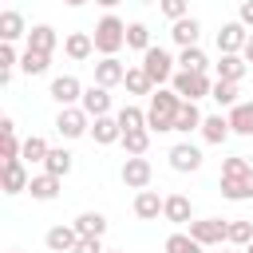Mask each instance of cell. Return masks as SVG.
Segmentation results:
<instances>
[{
	"label": "cell",
	"mask_w": 253,
	"mask_h": 253,
	"mask_svg": "<svg viewBox=\"0 0 253 253\" xmlns=\"http://www.w3.org/2000/svg\"><path fill=\"white\" fill-rule=\"evenodd\" d=\"M91 138L99 146H111V142H123V126L115 115H103V119H91Z\"/></svg>",
	"instance_id": "9a60e30c"
},
{
	"label": "cell",
	"mask_w": 253,
	"mask_h": 253,
	"mask_svg": "<svg viewBox=\"0 0 253 253\" xmlns=\"http://www.w3.org/2000/svg\"><path fill=\"white\" fill-rule=\"evenodd\" d=\"M170 87H174L186 103H198V99H206V95L213 91V79H210L206 71H178V75L170 79Z\"/></svg>",
	"instance_id": "277c9868"
},
{
	"label": "cell",
	"mask_w": 253,
	"mask_h": 253,
	"mask_svg": "<svg viewBox=\"0 0 253 253\" xmlns=\"http://www.w3.org/2000/svg\"><path fill=\"white\" fill-rule=\"evenodd\" d=\"M123 79H126V63H123L119 55H103V59L95 63V83H99V87L111 91V87H119Z\"/></svg>",
	"instance_id": "30bf717a"
},
{
	"label": "cell",
	"mask_w": 253,
	"mask_h": 253,
	"mask_svg": "<svg viewBox=\"0 0 253 253\" xmlns=\"http://www.w3.org/2000/svg\"><path fill=\"white\" fill-rule=\"evenodd\" d=\"M83 91H87V87H83L75 75H55V79H51V87H47V95H51L59 107H79Z\"/></svg>",
	"instance_id": "9c48e42d"
},
{
	"label": "cell",
	"mask_w": 253,
	"mask_h": 253,
	"mask_svg": "<svg viewBox=\"0 0 253 253\" xmlns=\"http://www.w3.org/2000/svg\"><path fill=\"white\" fill-rule=\"evenodd\" d=\"M12 253H20V249H12Z\"/></svg>",
	"instance_id": "f5cc1de1"
},
{
	"label": "cell",
	"mask_w": 253,
	"mask_h": 253,
	"mask_svg": "<svg viewBox=\"0 0 253 253\" xmlns=\"http://www.w3.org/2000/svg\"><path fill=\"white\" fill-rule=\"evenodd\" d=\"M107 253H123V249H107Z\"/></svg>",
	"instance_id": "816d5d0a"
},
{
	"label": "cell",
	"mask_w": 253,
	"mask_h": 253,
	"mask_svg": "<svg viewBox=\"0 0 253 253\" xmlns=\"http://www.w3.org/2000/svg\"><path fill=\"white\" fill-rule=\"evenodd\" d=\"M47 67H51V55L47 51H36V47H24L20 51V71L24 75H43Z\"/></svg>",
	"instance_id": "484cf974"
},
{
	"label": "cell",
	"mask_w": 253,
	"mask_h": 253,
	"mask_svg": "<svg viewBox=\"0 0 253 253\" xmlns=\"http://www.w3.org/2000/svg\"><path fill=\"white\" fill-rule=\"evenodd\" d=\"M182 103H186V99H182L174 87H154L150 107H146V130H150V134H166V130H174Z\"/></svg>",
	"instance_id": "6da1fadb"
},
{
	"label": "cell",
	"mask_w": 253,
	"mask_h": 253,
	"mask_svg": "<svg viewBox=\"0 0 253 253\" xmlns=\"http://www.w3.org/2000/svg\"><path fill=\"white\" fill-rule=\"evenodd\" d=\"M138 4H158V0H138Z\"/></svg>",
	"instance_id": "f907efd6"
},
{
	"label": "cell",
	"mask_w": 253,
	"mask_h": 253,
	"mask_svg": "<svg viewBox=\"0 0 253 253\" xmlns=\"http://www.w3.org/2000/svg\"><path fill=\"white\" fill-rule=\"evenodd\" d=\"M202 111H198V103H182V111H178V123H174V130L178 134H190V130H202Z\"/></svg>",
	"instance_id": "f546056e"
},
{
	"label": "cell",
	"mask_w": 253,
	"mask_h": 253,
	"mask_svg": "<svg viewBox=\"0 0 253 253\" xmlns=\"http://www.w3.org/2000/svg\"><path fill=\"white\" fill-rule=\"evenodd\" d=\"M95 4H103V8H119L123 0H95Z\"/></svg>",
	"instance_id": "bcb514c9"
},
{
	"label": "cell",
	"mask_w": 253,
	"mask_h": 253,
	"mask_svg": "<svg viewBox=\"0 0 253 253\" xmlns=\"http://www.w3.org/2000/svg\"><path fill=\"white\" fill-rule=\"evenodd\" d=\"M158 12L174 24V20H186L190 16V0H158Z\"/></svg>",
	"instance_id": "ab89813d"
},
{
	"label": "cell",
	"mask_w": 253,
	"mask_h": 253,
	"mask_svg": "<svg viewBox=\"0 0 253 253\" xmlns=\"http://www.w3.org/2000/svg\"><path fill=\"white\" fill-rule=\"evenodd\" d=\"M217 79H229V83H241V75L249 71V63L241 59V55H217Z\"/></svg>",
	"instance_id": "4316f807"
},
{
	"label": "cell",
	"mask_w": 253,
	"mask_h": 253,
	"mask_svg": "<svg viewBox=\"0 0 253 253\" xmlns=\"http://www.w3.org/2000/svg\"><path fill=\"white\" fill-rule=\"evenodd\" d=\"M221 253H241V249H221Z\"/></svg>",
	"instance_id": "681fc988"
},
{
	"label": "cell",
	"mask_w": 253,
	"mask_h": 253,
	"mask_svg": "<svg viewBox=\"0 0 253 253\" xmlns=\"http://www.w3.org/2000/svg\"><path fill=\"white\" fill-rule=\"evenodd\" d=\"M241 91H237V83H229V79H213V91H210V99L217 103V107H237L241 99H237Z\"/></svg>",
	"instance_id": "4dcf8cb0"
},
{
	"label": "cell",
	"mask_w": 253,
	"mask_h": 253,
	"mask_svg": "<svg viewBox=\"0 0 253 253\" xmlns=\"http://www.w3.org/2000/svg\"><path fill=\"white\" fill-rule=\"evenodd\" d=\"M55 43H59V36H55V28L51 24H36L32 32H28V47H36V51H55Z\"/></svg>",
	"instance_id": "d4e9b609"
},
{
	"label": "cell",
	"mask_w": 253,
	"mask_h": 253,
	"mask_svg": "<svg viewBox=\"0 0 253 253\" xmlns=\"http://www.w3.org/2000/svg\"><path fill=\"white\" fill-rule=\"evenodd\" d=\"M63 4H67V8H83L87 0H63Z\"/></svg>",
	"instance_id": "7dc6e473"
},
{
	"label": "cell",
	"mask_w": 253,
	"mask_h": 253,
	"mask_svg": "<svg viewBox=\"0 0 253 253\" xmlns=\"http://www.w3.org/2000/svg\"><path fill=\"white\" fill-rule=\"evenodd\" d=\"M249 170H253V162H249L245 154H233V158L221 162V178H245Z\"/></svg>",
	"instance_id": "f35d334b"
},
{
	"label": "cell",
	"mask_w": 253,
	"mask_h": 253,
	"mask_svg": "<svg viewBox=\"0 0 253 253\" xmlns=\"http://www.w3.org/2000/svg\"><path fill=\"white\" fill-rule=\"evenodd\" d=\"M75 241H79L75 225H51V229L43 233V245H47L51 253H71V249H75Z\"/></svg>",
	"instance_id": "e0dca14e"
},
{
	"label": "cell",
	"mask_w": 253,
	"mask_h": 253,
	"mask_svg": "<svg viewBox=\"0 0 253 253\" xmlns=\"http://www.w3.org/2000/svg\"><path fill=\"white\" fill-rule=\"evenodd\" d=\"M190 237L198 245H221L229 237V221L221 217H202V221H190Z\"/></svg>",
	"instance_id": "52a82bcc"
},
{
	"label": "cell",
	"mask_w": 253,
	"mask_h": 253,
	"mask_svg": "<svg viewBox=\"0 0 253 253\" xmlns=\"http://www.w3.org/2000/svg\"><path fill=\"white\" fill-rule=\"evenodd\" d=\"M126 47H134V51H150V47H154V43H150V28H146L142 20L126 24Z\"/></svg>",
	"instance_id": "d6a6232c"
},
{
	"label": "cell",
	"mask_w": 253,
	"mask_h": 253,
	"mask_svg": "<svg viewBox=\"0 0 253 253\" xmlns=\"http://www.w3.org/2000/svg\"><path fill=\"white\" fill-rule=\"evenodd\" d=\"M162 249H166V253H202L206 245H198V241H194L190 233H170Z\"/></svg>",
	"instance_id": "74e56055"
},
{
	"label": "cell",
	"mask_w": 253,
	"mask_h": 253,
	"mask_svg": "<svg viewBox=\"0 0 253 253\" xmlns=\"http://www.w3.org/2000/svg\"><path fill=\"white\" fill-rule=\"evenodd\" d=\"M12 67H20V55L12 43H0V71H12Z\"/></svg>",
	"instance_id": "60d3db41"
},
{
	"label": "cell",
	"mask_w": 253,
	"mask_h": 253,
	"mask_svg": "<svg viewBox=\"0 0 253 253\" xmlns=\"http://www.w3.org/2000/svg\"><path fill=\"white\" fill-rule=\"evenodd\" d=\"M55 130H59L63 138H83V134H91V115H87L83 107H59Z\"/></svg>",
	"instance_id": "5b68a950"
},
{
	"label": "cell",
	"mask_w": 253,
	"mask_h": 253,
	"mask_svg": "<svg viewBox=\"0 0 253 253\" xmlns=\"http://www.w3.org/2000/svg\"><path fill=\"white\" fill-rule=\"evenodd\" d=\"M119 178H123V186H126V190H150L154 166H150V158H146V154H142V158H130V154H126V162H123Z\"/></svg>",
	"instance_id": "8992f818"
},
{
	"label": "cell",
	"mask_w": 253,
	"mask_h": 253,
	"mask_svg": "<svg viewBox=\"0 0 253 253\" xmlns=\"http://www.w3.org/2000/svg\"><path fill=\"white\" fill-rule=\"evenodd\" d=\"M245 40H249V28H245L241 20H229V24L217 28V51H221V55H241Z\"/></svg>",
	"instance_id": "ba28073f"
},
{
	"label": "cell",
	"mask_w": 253,
	"mask_h": 253,
	"mask_svg": "<svg viewBox=\"0 0 253 253\" xmlns=\"http://www.w3.org/2000/svg\"><path fill=\"white\" fill-rule=\"evenodd\" d=\"M170 166H174L178 174H194V170L202 166V150H198L194 142H174V146H170Z\"/></svg>",
	"instance_id": "8fae6325"
},
{
	"label": "cell",
	"mask_w": 253,
	"mask_h": 253,
	"mask_svg": "<svg viewBox=\"0 0 253 253\" xmlns=\"http://www.w3.org/2000/svg\"><path fill=\"white\" fill-rule=\"evenodd\" d=\"M229 130L233 134H245V138H253V99L249 103H237V107H229Z\"/></svg>",
	"instance_id": "cb8c5ba5"
},
{
	"label": "cell",
	"mask_w": 253,
	"mask_h": 253,
	"mask_svg": "<svg viewBox=\"0 0 253 253\" xmlns=\"http://www.w3.org/2000/svg\"><path fill=\"white\" fill-rule=\"evenodd\" d=\"M123 150H126L130 158H142V154L150 150V130H130V134H123Z\"/></svg>",
	"instance_id": "e575fe53"
},
{
	"label": "cell",
	"mask_w": 253,
	"mask_h": 253,
	"mask_svg": "<svg viewBox=\"0 0 253 253\" xmlns=\"http://www.w3.org/2000/svg\"><path fill=\"white\" fill-rule=\"evenodd\" d=\"M51 154V146H47V138H40V134H32V138H24V162H43Z\"/></svg>",
	"instance_id": "d590c367"
},
{
	"label": "cell",
	"mask_w": 253,
	"mask_h": 253,
	"mask_svg": "<svg viewBox=\"0 0 253 253\" xmlns=\"http://www.w3.org/2000/svg\"><path fill=\"white\" fill-rule=\"evenodd\" d=\"M28 186H32V174L24 170V158L4 162V194H24Z\"/></svg>",
	"instance_id": "2e32d148"
},
{
	"label": "cell",
	"mask_w": 253,
	"mask_h": 253,
	"mask_svg": "<svg viewBox=\"0 0 253 253\" xmlns=\"http://www.w3.org/2000/svg\"><path fill=\"white\" fill-rule=\"evenodd\" d=\"M59 182L63 178H55V174H32V186H28V194L36 198V202H55L59 198Z\"/></svg>",
	"instance_id": "44dd1931"
},
{
	"label": "cell",
	"mask_w": 253,
	"mask_h": 253,
	"mask_svg": "<svg viewBox=\"0 0 253 253\" xmlns=\"http://www.w3.org/2000/svg\"><path fill=\"white\" fill-rule=\"evenodd\" d=\"M245 190H249V202H253V170H249V178H245Z\"/></svg>",
	"instance_id": "f6af8a7d"
},
{
	"label": "cell",
	"mask_w": 253,
	"mask_h": 253,
	"mask_svg": "<svg viewBox=\"0 0 253 253\" xmlns=\"http://www.w3.org/2000/svg\"><path fill=\"white\" fill-rule=\"evenodd\" d=\"M241 59L253 63V32H249V40H245V47H241Z\"/></svg>",
	"instance_id": "ee69618b"
},
{
	"label": "cell",
	"mask_w": 253,
	"mask_h": 253,
	"mask_svg": "<svg viewBox=\"0 0 253 253\" xmlns=\"http://www.w3.org/2000/svg\"><path fill=\"white\" fill-rule=\"evenodd\" d=\"M241 253H253V241H249V245H245V249H241Z\"/></svg>",
	"instance_id": "c3c4849f"
},
{
	"label": "cell",
	"mask_w": 253,
	"mask_h": 253,
	"mask_svg": "<svg viewBox=\"0 0 253 253\" xmlns=\"http://www.w3.org/2000/svg\"><path fill=\"white\" fill-rule=\"evenodd\" d=\"M162 206H166V198H158V190H138L134 194V217L138 221H158Z\"/></svg>",
	"instance_id": "4fadbf2b"
},
{
	"label": "cell",
	"mask_w": 253,
	"mask_h": 253,
	"mask_svg": "<svg viewBox=\"0 0 253 253\" xmlns=\"http://www.w3.org/2000/svg\"><path fill=\"white\" fill-rule=\"evenodd\" d=\"M237 20H241L245 28H253V0H241V8H237Z\"/></svg>",
	"instance_id": "7bdbcfd3"
},
{
	"label": "cell",
	"mask_w": 253,
	"mask_h": 253,
	"mask_svg": "<svg viewBox=\"0 0 253 253\" xmlns=\"http://www.w3.org/2000/svg\"><path fill=\"white\" fill-rule=\"evenodd\" d=\"M229 245H237V249H245L249 241H253V221H241V217H233L229 221V237H225Z\"/></svg>",
	"instance_id": "8d00e7d4"
},
{
	"label": "cell",
	"mask_w": 253,
	"mask_h": 253,
	"mask_svg": "<svg viewBox=\"0 0 253 253\" xmlns=\"http://www.w3.org/2000/svg\"><path fill=\"white\" fill-rule=\"evenodd\" d=\"M229 134H233V130H229V119H225L221 111H217V115H206V119H202V138H206L210 146H221V142H225Z\"/></svg>",
	"instance_id": "ffe728a7"
},
{
	"label": "cell",
	"mask_w": 253,
	"mask_h": 253,
	"mask_svg": "<svg viewBox=\"0 0 253 253\" xmlns=\"http://www.w3.org/2000/svg\"><path fill=\"white\" fill-rule=\"evenodd\" d=\"M71 253H107V249H103V237H79Z\"/></svg>",
	"instance_id": "b9f144b4"
},
{
	"label": "cell",
	"mask_w": 253,
	"mask_h": 253,
	"mask_svg": "<svg viewBox=\"0 0 253 253\" xmlns=\"http://www.w3.org/2000/svg\"><path fill=\"white\" fill-rule=\"evenodd\" d=\"M206 67H210V59H206L202 47H182V55H178V71H206Z\"/></svg>",
	"instance_id": "836d02e7"
},
{
	"label": "cell",
	"mask_w": 253,
	"mask_h": 253,
	"mask_svg": "<svg viewBox=\"0 0 253 253\" xmlns=\"http://www.w3.org/2000/svg\"><path fill=\"white\" fill-rule=\"evenodd\" d=\"M63 51H67V59H75V63L91 59V55H95V40H91V32H71V36L63 40Z\"/></svg>",
	"instance_id": "d6986e66"
},
{
	"label": "cell",
	"mask_w": 253,
	"mask_h": 253,
	"mask_svg": "<svg viewBox=\"0 0 253 253\" xmlns=\"http://www.w3.org/2000/svg\"><path fill=\"white\" fill-rule=\"evenodd\" d=\"M71 158H75L71 150H63V146H51V154L43 158V170H47V174H55V178H67V174H71Z\"/></svg>",
	"instance_id": "83f0119b"
},
{
	"label": "cell",
	"mask_w": 253,
	"mask_h": 253,
	"mask_svg": "<svg viewBox=\"0 0 253 253\" xmlns=\"http://www.w3.org/2000/svg\"><path fill=\"white\" fill-rule=\"evenodd\" d=\"M28 32H32V28L24 24V16H20L16 8L0 12V40H4V43H16V40H20V36H28Z\"/></svg>",
	"instance_id": "7402d4cb"
},
{
	"label": "cell",
	"mask_w": 253,
	"mask_h": 253,
	"mask_svg": "<svg viewBox=\"0 0 253 253\" xmlns=\"http://www.w3.org/2000/svg\"><path fill=\"white\" fill-rule=\"evenodd\" d=\"M198 36H202V24H198L194 16H186V20H174V24H170V40H174L178 47H198Z\"/></svg>",
	"instance_id": "ac0fdd59"
},
{
	"label": "cell",
	"mask_w": 253,
	"mask_h": 253,
	"mask_svg": "<svg viewBox=\"0 0 253 253\" xmlns=\"http://www.w3.org/2000/svg\"><path fill=\"white\" fill-rule=\"evenodd\" d=\"M71 225H75L79 237H103V233H107V217H103L99 210H83Z\"/></svg>",
	"instance_id": "603a6c76"
},
{
	"label": "cell",
	"mask_w": 253,
	"mask_h": 253,
	"mask_svg": "<svg viewBox=\"0 0 253 253\" xmlns=\"http://www.w3.org/2000/svg\"><path fill=\"white\" fill-rule=\"evenodd\" d=\"M79 107H83L91 119H103V115H111V91H107V87H99V83H91V87L83 91Z\"/></svg>",
	"instance_id": "7c38bea8"
},
{
	"label": "cell",
	"mask_w": 253,
	"mask_h": 253,
	"mask_svg": "<svg viewBox=\"0 0 253 253\" xmlns=\"http://www.w3.org/2000/svg\"><path fill=\"white\" fill-rule=\"evenodd\" d=\"M115 119H119L123 134H130V130H146V111H142V107H130V103H126Z\"/></svg>",
	"instance_id": "1f68e13d"
},
{
	"label": "cell",
	"mask_w": 253,
	"mask_h": 253,
	"mask_svg": "<svg viewBox=\"0 0 253 253\" xmlns=\"http://www.w3.org/2000/svg\"><path fill=\"white\" fill-rule=\"evenodd\" d=\"M91 40H95V51H99V55H119V47H126V24H123L115 12H107V16L95 24Z\"/></svg>",
	"instance_id": "7a4b0ae2"
},
{
	"label": "cell",
	"mask_w": 253,
	"mask_h": 253,
	"mask_svg": "<svg viewBox=\"0 0 253 253\" xmlns=\"http://www.w3.org/2000/svg\"><path fill=\"white\" fill-rule=\"evenodd\" d=\"M174 63H178V59H174L166 47H150V51H142V71L150 75V83H154V87H162V83H170V79L178 75V71H174Z\"/></svg>",
	"instance_id": "3957f363"
},
{
	"label": "cell",
	"mask_w": 253,
	"mask_h": 253,
	"mask_svg": "<svg viewBox=\"0 0 253 253\" xmlns=\"http://www.w3.org/2000/svg\"><path fill=\"white\" fill-rule=\"evenodd\" d=\"M123 87H126L130 95H154V83H150V75L142 71V63H138V67H126V79H123Z\"/></svg>",
	"instance_id": "f1b7e54d"
},
{
	"label": "cell",
	"mask_w": 253,
	"mask_h": 253,
	"mask_svg": "<svg viewBox=\"0 0 253 253\" xmlns=\"http://www.w3.org/2000/svg\"><path fill=\"white\" fill-rule=\"evenodd\" d=\"M162 253H166V249H162Z\"/></svg>",
	"instance_id": "db71d44e"
},
{
	"label": "cell",
	"mask_w": 253,
	"mask_h": 253,
	"mask_svg": "<svg viewBox=\"0 0 253 253\" xmlns=\"http://www.w3.org/2000/svg\"><path fill=\"white\" fill-rule=\"evenodd\" d=\"M162 217H166L170 225H190V221H194V206H190V198H186V194H170L166 206H162Z\"/></svg>",
	"instance_id": "5bb4252c"
}]
</instances>
